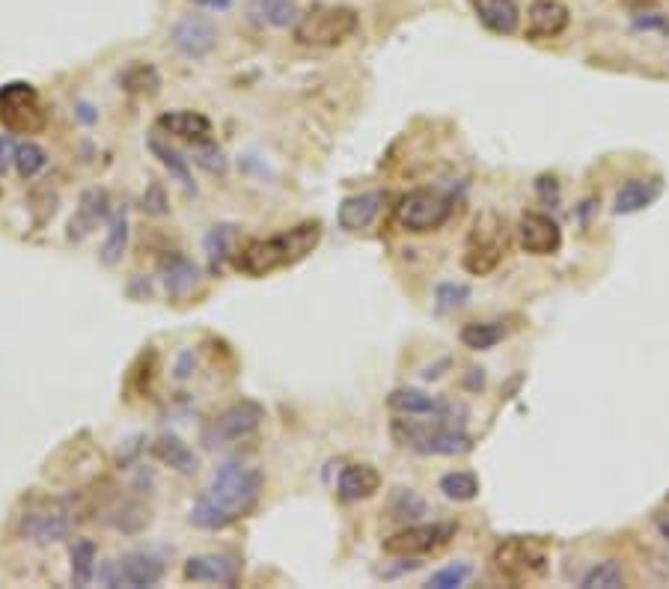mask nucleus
Masks as SVG:
<instances>
[{
    "mask_svg": "<svg viewBox=\"0 0 669 589\" xmlns=\"http://www.w3.org/2000/svg\"><path fill=\"white\" fill-rule=\"evenodd\" d=\"M262 485H265L262 471L226 462L215 471L209 488L194 500L188 521L200 530H226L256 509Z\"/></svg>",
    "mask_w": 669,
    "mask_h": 589,
    "instance_id": "1",
    "label": "nucleus"
},
{
    "mask_svg": "<svg viewBox=\"0 0 669 589\" xmlns=\"http://www.w3.org/2000/svg\"><path fill=\"white\" fill-rule=\"evenodd\" d=\"M322 236H325L322 221H304V224H295L277 236L250 238V241L238 244L229 262L238 274L259 280V277H268L274 271L304 262L322 244Z\"/></svg>",
    "mask_w": 669,
    "mask_h": 589,
    "instance_id": "2",
    "label": "nucleus"
},
{
    "mask_svg": "<svg viewBox=\"0 0 669 589\" xmlns=\"http://www.w3.org/2000/svg\"><path fill=\"white\" fill-rule=\"evenodd\" d=\"M446 414V411H444ZM444 414L435 417V423H420V420H408V417H396L390 423V435L396 438V444L423 453V456H461L473 450V438L455 426L446 423Z\"/></svg>",
    "mask_w": 669,
    "mask_h": 589,
    "instance_id": "3",
    "label": "nucleus"
},
{
    "mask_svg": "<svg viewBox=\"0 0 669 589\" xmlns=\"http://www.w3.org/2000/svg\"><path fill=\"white\" fill-rule=\"evenodd\" d=\"M360 15L351 6L342 3H316L307 12H301V18L295 21L292 33L298 45L307 48H336L342 42H348L357 33Z\"/></svg>",
    "mask_w": 669,
    "mask_h": 589,
    "instance_id": "4",
    "label": "nucleus"
},
{
    "mask_svg": "<svg viewBox=\"0 0 669 589\" xmlns=\"http://www.w3.org/2000/svg\"><path fill=\"white\" fill-rule=\"evenodd\" d=\"M509 253V224L497 212H482L473 221V230L467 233L461 265L473 277L491 274Z\"/></svg>",
    "mask_w": 669,
    "mask_h": 589,
    "instance_id": "5",
    "label": "nucleus"
},
{
    "mask_svg": "<svg viewBox=\"0 0 669 589\" xmlns=\"http://www.w3.org/2000/svg\"><path fill=\"white\" fill-rule=\"evenodd\" d=\"M491 563H494V572L515 587L542 581L551 566L545 545L539 539H521V536L497 542V548L491 551Z\"/></svg>",
    "mask_w": 669,
    "mask_h": 589,
    "instance_id": "6",
    "label": "nucleus"
},
{
    "mask_svg": "<svg viewBox=\"0 0 669 589\" xmlns=\"http://www.w3.org/2000/svg\"><path fill=\"white\" fill-rule=\"evenodd\" d=\"M449 218H452V200L441 191H432V188L408 191L393 212L396 227L402 233H411V236L435 233V230L444 227Z\"/></svg>",
    "mask_w": 669,
    "mask_h": 589,
    "instance_id": "7",
    "label": "nucleus"
},
{
    "mask_svg": "<svg viewBox=\"0 0 669 589\" xmlns=\"http://www.w3.org/2000/svg\"><path fill=\"white\" fill-rule=\"evenodd\" d=\"M45 122L48 111L30 81H9L0 87V125L9 134H36Z\"/></svg>",
    "mask_w": 669,
    "mask_h": 589,
    "instance_id": "8",
    "label": "nucleus"
},
{
    "mask_svg": "<svg viewBox=\"0 0 669 589\" xmlns=\"http://www.w3.org/2000/svg\"><path fill=\"white\" fill-rule=\"evenodd\" d=\"M69 506L60 500H36L18 515V536L36 542V545H51L63 542L72 530Z\"/></svg>",
    "mask_w": 669,
    "mask_h": 589,
    "instance_id": "9",
    "label": "nucleus"
},
{
    "mask_svg": "<svg viewBox=\"0 0 669 589\" xmlns=\"http://www.w3.org/2000/svg\"><path fill=\"white\" fill-rule=\"evenodd\" d=\"M96 578H99L105 587H131V589L158 587L161 578H164V563H161L155 554L131 551V554H122L119 560H111V563L99 566Z\"/></svg>",
    "mask_w": 669,
    "mask_h": 589,
    "instance_id": "10",
    "label": "nucleus"
},
{
    "mask_svg": "<svg viewBox=\"0 0 669 589\" xmlns=\"http://www.w3.org/2000/svg\"><path fill=\"white\" fill-rule=\"evenodd\" d=\"M265 420V408L253 399H241V402H232L229 408H223L221 414L206 426L203 432V441L206 447H221L229 441H241V438H250Z\"/></svg>",
    "mask_w": 669,
    "mask_h": 589,
    "instance_id": "11",
    "label": "nucleus"
},
{
    "mask_svg": "<svg viewBox=\"0 0 669 589\" xmlns=\"http://www.w3.org/2000/svg\"><path fill=\"white\" fill-rule=\"evenodd\" d=\"M455 536V524H414L390 539H384V554L390 557H426L441 551Z\"/></svg>",
    "mask_w": 669,
    "mask_h": 589,
    "instance_id": "12",
    "label": "nucleus"
},
{
    "mask_svg": "<svg viewBox=\"0 0 669 589\" xmlns=\"http://www.w3.org/2000/svg\"><path fill=\"white\" fill-rule=\"evenodd\" d=\"M170 45L188 60H203L218 45V27L203 15H182L170 27Z\"/></svg>",
    "mask_w": 669,
    "mask_h": 589,
    "instance_id": "13",
    "label": "nucleus"
},
{
    "mask_svg": "<svg viewBox=\"0 0 669 589\" xmlns=\"http://www.w3.org/2000/svg\"><path fill=\"white\" fill-rule=\"evenodd\" d=\"M158 277H161V286H164L170 301H188L203 283L200 265L179 250H167L158 259Z\"/></svg>",
    "mask_w": 669,
    "mask_h": 589,
    "instance_id": "14",
    "label": "nucleus"
},
{
    "mask_svg": "<svg viewBox=\"0 0 669 589\" xmlns=\"http://www.w3.org/2000/svg\"><path fill=\"white\" fill-rule=\"evenodd\" d=\"M182 578L188 584L235 587L241 581V563L232 554H197V557H188L185 560Z\"/></svg>",
    "mask_w": 669,
    "mask_h": 589,
    "instance_id": "15",
    "label": "nucleus"
},
{
    "mask_svg": "<svg viewBox=\"0 0 669 589\" xmlns=\"http://www.w3.org/2000/svg\"><path fill=\"white\" fill-rule=\"evenodd\" d=\"M518 244L530 256H554L562 247V230L545 212H524L518 221Z\"/></svg>",
    "mask_w": 669,
    "mask_h": 589,
    "instance_id": "16",
    "label": "nucleus"
},
{
    "mask_svg": "<svg viewBox=\"0 0 669 589\" xmlns=\"http://www.w3.org/2000/svg\"><path fill=\"white\" fill-rule=\"evenodd\" d=\"M111 197H108V191L105 188H87L84 194H81V200H78V209H75V215H72V221H69V233L66 238L69 241H84V238L90 236L102 221H108L111 218Z\"/></svg>",
    "mask_w": 669,
    "mask_h": 589,
    "instance_id": "17",
    "label": "nucleus"
},
{
    "mask_svg": "<svg viewBox=\"0 0 669 589\" xmlns=\"http://www.w3.org/2000/svg\"><path fill=\"white\" fill-rule=\"evenodd\" d=\"M155 128L161 134H167V137L185 140L188 146L215 140L212 119L203 117L200 111H167V114H161V117L155 119Z\"/></svg>",
    "mask_w": 669,
    "mask_h": 589,
    "instance_id": "18",
    "label": "nucleus"
},
{
    "mask_svg": "<svg viewBox=\"0 0 669 589\" xmlns=\"http://www.w3.org/2000/svg\"><path fill=\"white\" fill-rule=\"evenodd\" d=\"M384 200H387L384 191H366V194H351V197H345V200L339 203V212H336L339 227H342L345 233H360V230H366V227L378 218Z\"/></svg>",
    "mask_w": 669,
    "mask_h": 589,
    "instance_id": "19",
    "label": "nucleus"
},
{
    "mask_svg": "<svg viewBox=\"0 0 669 589\" xmlns=\"http://www.w3.org/2000/svg\"><path fill=\"white\" fill-rule=\"evenodd\" d=\"M571 21V12L559 0H533L527 12V36L530 39H554Z\"/></svg>",
    "mask_w": 669,
    "mask_h": 589,
    "instance_id": "20",
    "label": "nucleus"
},
{
    "mask_svg": "<svg viewBox=\"0 0 669 589\" xmlns=\"http://www.w3.org/2000/svg\"><path fill=\"white\" fill-rule=\"evenodd\" d=\"M470 6L488 33L512 36L521 24V9L515 0H470Z\"/></svg>",
    "mask_w": 669,
    "mask_h": 589,
    "instance_id": "21",
    "label": "nucleus"
},
{
    "mask_svg": "<svg viewBox=\"0 0 669 589\" xmlns=\"http://www.w3.org/2000/svg\"><path fill=\"white\" fill-rule=\"evenodd\" d=\"M664 191V182L661 179H628L616 200H613V212L616 215H637L643 209H649Z\"/></svg>",
    "mask_w": 669,
    "mask_h": 589,
    "instance_id": "22",
    "label": "nucleus"
},
{
    "mask_svg": "<svg viewBox=\"0 0 669 589\" xmlns=\"http://www.w3.org/2000/svg\"><path fill=\"white\" fill-rule=\"evenodd\" d=\"M381 491V473L375 471L372 465H348L345 471L339 473V485H336V494L345 500V503H360V500H369Z\"/></svg>",
    "mask_w": 669,
    "mask_h": 589,
    "instance_id": "23",
    "label": "nucleus"
},
{
    "mask_svg": "<svg viewBox=\"0 0 669 589\" xmlns=\"http://www.w3.org/2000/svg\"><path fill=\"white\" fill-rule=\"evenodd\" d=\"M116 84L122 93L128 96H137V99H152L158 96L161 90V75L152 63H143V60H131L119 69L116 75Z\"/></svg>",
    "mask_w": 669,
    "mask_h": 589,
    "instance_id": "24",
    "label": "nucleus"
},
{
    "mask_svg": "<svg viewBox=\"0 0 669 589\" xmlns=\"http://www.w3.org/2000/svg\"><path fill=\"white\" fill-rule=\"evenodd\" d=\"M390 411L402 414V417H438L444 414L446 405L438 396H429L426 390L417 387H399L387 396Z\"/></svg>",
    "mask_w": 669,
    "mask_h": 589,
    "instance_id": "25",
    "label": "nucleus"
},
{
    "mask_svg": "<svg viewBox=\"0 0 669 589\" xmlns=\"http://www.w3.org/2000/svg\"><path fill=\"white\" fill-rule=\"evenodd\" d=\"M152 456H155L161 465L185 473V476L200 471V456H197L182 438H176V435H161V438H155V444H152Z\"/></svg>",
    "mask_w": 669,
    "mask_h": 589,
    "instance_id": "26",
    "label": "nucleus"
},
{
    "mask_svg": "<svg viewBox=\"0 0 669 589\" xmlns=\"http://www.w3.org/2000/svg\"><path fill=\"white\" fill-rule=\"evenodd\" d=\"M146 146H149V152L170 170V176H173L176 182L185 185V191H194V194H197V185H194V176H191V158H182L179 149H173L170 143H164L158 128L146 137Z\"/></svg>",
    "mask_w": 669,
    "mask_h": 589,
    "instance_id": "27",
    "label": "nucleus"
},
{
    "mask_svg": "<svg viewBox=\"0 0 669 589\" xmlns=\"http://www.w3.org/2000/svg\"><path fill=\"white\" fill-rule=\"evenodd\" d=\"M247 15L262 27H295L301 18L298 6L292 0H247Z\"/></svg>",
    "mask_w": 669,
    "mask_h": 589,
    "instance_id": "28",
    "label": "nucleus"
},
{
    "mask_svg": "<svg viewBox=\"0 0 669 589\" xmlns=\"http://www.w3.org/2000/svg\"><path fill=\"white\" fill-rule=\"evenodd\" d=\"M512 334V328L506 322H467L458 334L461 346L470 352H491L494 346H500L506 337Z\"/></svg>",
    "mask_w": 669,
    "mask_h": 589,
    "instance_id": "29",
    "label": "nucleus"
},
{
    "mask_svg": "<svg viewBox=\"0 0 669 589\" xmlns=\"http://www.w3.org/2000/svg\"><path fill=\"white\" fill-rule=\"evenodd\" d=\"M69 560H72V584L75 587H90L99 572V551L93 539H75L69 545Z\"/></svg>",
    "mask_w": 669,
    "mask_h": 589,
    "instance_id": "30",
    "label": "nucleus"
},
{
    "mask_svg": "<svg viewBox=\"0 0 669 589\" xmlns=\"http://www.w3.org/2000/svg\"><path fill=\"white\" fill-rule=\"evenodd\" d=\"M128 250V212L125 206H116L108 218V238H105V247H102V265H119L122 256Z\"/></svg>",
    "mask_w": 669,
    "mask_h": 589,
    "instance_id": "31",
    "label": "nucleus"
},
{
    "mask_svg": "<svg viewBox=\"0 0 669 589\" xmlns=\"http://www.w3.org/2000/svg\"><path fill=\"white\" fill-rule=\"evenodd\" d=\"M238 241V233H235V227L232 224H218V227H212L206 238H203V247H206V256H209V262H212V271H221L223 262L226 259H232V253H235V244Z\"/></svg>",
    "mask_w": 669,
    "mask_h": 589,
    "instance_id": "32",
    "label": "nucleus"
},
{
    "mask_svg": "<svg viewBox=\"0 0 669 589\" xmlns=\"http://www.w3.org/2000/svg\"><path fill=\"white\" fill-rule=\"evenodd\" d=\"M441 491H444L446 500H455V503H467L479 494V479L470 471H452L441 476Z\"/></svg>",
    "mask_w": 669,
    "mask_h": 589,
    "instance_id": "33",
    "label": "nucleus"
},
{
    "mask_svg": "<svg viewBox=\"0 0 669 589\" xmlns=\"http://www.w3.org/2000/svg\"><path fill=\"white\" fill-rule=\"evenodd\" d=\"M583 589H619L625 587V572L616 560H604L598 566H592L583 581H580Z\"/></svg>",
    "mask_w": 669,
    "mask_h": 589,
    "instance_id": "34",
    "label": "nucleus"
},
{
    "mask_svg": "<svg viewBox=\"0 0 669 589\" xmlns=\"http://www.w3.org/2000/svg\"><path fill=\"white\" fill-rule=\"evenodd\" d=\"M45 164H48V155H45V149L39 143H33V140L18 143V149H15V170H18L21 179L39 176Z\"/></svg>",
    "mask_w": 669,
    "mask_h": 589,
    "instance_id": "35",
    "label": "nucleus"
},
{
    "mask_svg": "<svg viewBox=\"0 0 669 589\" xmlns=\"http://www.w3.org/2000/svg\"><path fill=\"white\" fill-rule=\"evenodd\" d=\"M191 152H194V164L197 167H203L206 173H212V176H226V170H229V161H226V155H223V149L215 143V140H206V143H197V146H191Z\"/></svg>",
    "mask_w": 669,
    "mask_h": 589,
    "instance_id": "36",
    "label": "nucleus"
},
{
    "mask_svg": "<svg viewBox=\"0 0 669 589\" xmlns=\"http://www.w3.org/2000/svg\"><path fill=\"white\" fill-rule=\"evenodd\" d=\"M470 301V289L464 283H441L435 289V304L441 313H449V310H458Z\"/></svg>",
    "mask_w": 669,
    "mask_h": 589,
    "instance_id": "37",
    "label": "nucleus"
},
{
    "mask_svg": "<svg viewBox=\"0 0 669 589\" xmlns=\"http://www.w3.org/2000/svg\"><path fill=\"white\" fill-rule=\"evenodd\" d=\"M473 575V569L467 566V563H455V566H446L441 572H435L432 578H429V587L432 589H455V587H464V581Z\"/></svg>",
    "mask_w": 669,
    "mask_h": 589,
    "instance_id": "38",
    "label": "nucleus"
},
{
    "mask_svg": "<svg viewBox=\"0 0 669 589\" xmlns=\"http://www.w3.org/2000/svg\"><path fill=\"white\" fill-rule=\"evenodd\" d=\"M140 203H143V212H149V215H155V218H161V215L170 212V206H167V194H164V188H161L158 182L149 185V191L143 194Z\"/></svg>",
    "mask_w": 669,
    "mask_h": 589,
    "instance_id": "39",
    "label": "nucleus"
},
{
    "mask_svg": "<svg viewBox=\"0 0 669 589\" xmlns=\"http://www.w3.org/2000/svg\"><path fill=\"white\" fill-rule=\"evenodd\" d=\"M399 500H402V503L393 506L396 518H411V515H423V512H426V503H423L411 488H408V491L402 488V491H399Z\"/></svg>",
    "mask_w": 669,
    "mask_h": 589,
    "instance_id": "40",
    "label": "nucleus"
},
{
    "mask_svg": "<svg viewBox=\"0 0 669 589\" xmlns=\"http://www.w3.org/2000/svg\"><path fill=\"white\" fill-rule=\"evenodd\" d=\"M15 149L18 143L12 140V134H0V173H6L15 164Z\"/></svg>",
    "mask_w": 669,
    "mask_h": 589,
    "instance_id": "41",
    "label": "nucleus"
},
{
    "mask_svg": "<svg viewBox=\"0 0 669 589\" xmlns=\"http://www.w3.org/2000/svg\"><path fill=\"white\" fill-rule=\"evenodd\" d=\"M194 352H182L179 354V360H176V366H173V372H176V378L179 381H185V378H191V372H194Z\"/></svg>",
    "mask_w": 669,
    "mask_h": 589,
    "instance_id": "42",
    "label": "nucleus"
},
{
    "mask_svg": "<svg viewBox=\"0 0 669 589\" xmlns=\"http://www.w3.org/2000/svg\"><path fill=\"white\" fill-rule=\"evenodd\" d=\"M191 3H197L203 9H215V12H226L232 6V0H191Z\"/></svg>",
    "mask_w": 669,
    "mask_h": 589,
    "instance_id": "43",
    "label": "nucleus"
},
{
    "mask_svg": "<svg viewBox=\"0 0 669 589\" xmlns=\"http://www.w3.org/2000/svg\"><path fill=\"white\" fill-rule=\"evenodd\" d=\"M93 108L90 105H78V117L84 119V122H96V114H90Z\"/></svg>",
    "mask_w": 669,
    "mask_h": 589,
    "instance_id": "44",
    "label": "nucleus"
},
{
    "mask_svg": "<svg viewBox=\"0 0 669 589\" xmlns=\"http://www.w3.org/2000/svg\"><path fill=\"white\" fill-rule=\"evenodd\" d=\"M658 530H661V536L669 542V515H661V518H658Z\"/></svg>",
    "mask_w": 669,
    "mask_h": 589,
    "instance_id": "45",
    "label": "nucleus"
},
{
    "mask_svg": "<svg viewBox=\"0 0 669 589\" xmlns=\"http://www.w3.org/2000/svg\"><path fill=\"white\" fill-rule=\"evenodd\" d=\"M667 503H669V494H667Z\"/></svg>",
    "mask_w": 669,
    "mask_h": 589,
    "instance_id": "46",
    "label": "nucleus"
}]
</instances>
